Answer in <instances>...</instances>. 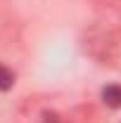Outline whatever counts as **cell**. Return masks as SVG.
I'll return each mask as SVG.
<instances>
[{
    "label": "cell",
    "instance_id": "obj_1",
    "mask_svg": "<svg viewBox=\"0 0 121 123\" xmlns=\"http://www.w3.org/2000/svg\"><path fill=\"white\" fill-rule=\"evenodd\" d=\"M86 52L95 57L100 64H112L119 57L121 50V36L112 26H93L86 33Z\"/></svg>",
    "mask_w": 121,
    "mask_h": 123
},
{
    "label": "cell",
    "instance_id": "obj_2",
    "mask_svg": "<svg viewBox=\"0 0 121 123\" xmlns=\"http://www.w3.org/2000/svg\"><path fill=\"white\" fill-rule=\"evenodd\" d=\"M102 102L109 109H121V85L119 83H109L102 88Z\"/></svg>",
    "mask_w": 121,
    "mask_h": 123
},
{
    "label": "cell",
    "instance_id": "obj_3",
    "mask_svg": "<svg viewBox=\"0 0 121 123\" xmlns=\"http://www.w3.org/2000/svg\"><path fill=\"white\" fill-rule=\"evenodd\" d=\"M14 71L7 66V64H2L0 62V90L2 92H7V90H12L14 88Z\"/></svg>",
    "mask_w": 121,
    "mask_h": 123
},
{
    "label": "cell",
    "instance_id": "obj_4",
    "mask_svg": "<svg viewBox=\"0 0 121 123\" xmlns=\"http://www.w3.org/2000/svg\"><path fill=\"white\" fill-rule=\"evenodd\" d=\"M40 123H64V121H62L60 114H55V111H45L43 118H40Z\"/></svg>",
    "mask_w": 121,
    "mask_h": 123
}]
</instances>
